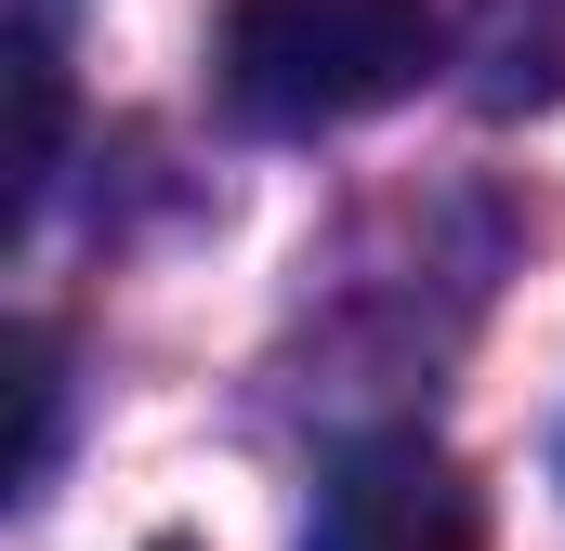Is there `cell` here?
Returning <instances> with one entry per match:
<instances>
[{"label": "cell", "mask_w": 565, "mask_h": 551, "mask_svg": "<svg viewBox=\"0 0 565 551\" xmlns=\"http://www.w3.org/2000/svg\"><path fill=\"white\" fill-rule=\"evenodd\" d=\"M447 53L434 0H224V106L250 132H355Z\"/></svg>", "instance_id": "6da1fadb"}, {"label": "cell", "mask_w": 565, "mask_h": 551, "mask_svg": "<svg viewBox=\"0 0 565 551\" xmlns=\"http://www.w3.org/2000/svg\"><path fill=\"white\" fill-rule=\"evenodd\" d=\"M302 551H487V512H473V486H460L447 446H422V433H369V446L329 460Z\"/></svg>", "instance_id": "7a4b0ae2"}, {"label": "cell", "mask_w": 565, "mask_h": 551, "mask_svg": "<svg viewBox=\"0 0 565 551\" xmlns=\"http://www.w3.org/2000/svg\"><path fill=\"white\" fill-rule=\"evenodd\" d=\"M53 158H66V53L53 26H13V210H40Z\"/></svg>", "instance_id": "3957f363"}, {"label": "cell", "mask_w": 565, "mask_h": 551, "mask_svg": "<svg viewBox=\"0 0 565 551\" xmlns=\"http://www.w3.org/2000/svg\"><path fill=\"white\" fill-rule=\"evenodd\" d=\"M53 420H66V355H53V328L26 315V328H13V460H0L13 499H40V473H53Z\"/></svg>", "instance_id": "277c9868"}, {"label": "cell", "mask_w": 565, "mask_h": 551, "mask_svg": "<svg viewBox=\"0 0 565 551\" xmlns=\"http://www.w3.org/2000/svg\"><path fill=\"white\" fill-rule=\"evenodd\" d=\"M53 13H66V0H13V26H53Z\"/></svg>", "instance_id": "5b68a950"}, {"label": "cell", "mask_w": 565, "mask_h": 551, "mask_svg": "<svg viewBox=\"0 0 565 551\" xmlns=\"http://www.w3.org/2000/svg\"><path fill=\"white\" fill-rule=\"evenodd\" d=\"M158 551H184V539H158Z\"/></svg>", "instance_id": "8992f818"}]
</instances>
